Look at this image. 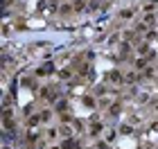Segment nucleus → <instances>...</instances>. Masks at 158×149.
I'll return each mask as SVG.
<instances>
[{
	"label": "nucleus",
	"mask_w": 158,
	"mask_h": 149,
	"mask_svg": "<svg viewBox=\"0 0 158 149\" xmlns=\"http://www.w3.org/2000/svg\"><path fill=\"white\" fill-rule=\"evenodd\" d=\"M70 11H73V5H68V2H63V5L59 7V16H68Z\"/></svg>",
	"instance_id": "5"
},
{
	"label": "nucleus",
	"mask_w": 158,
	"mask_h": 149,
	"mask_svg": "<svg viewBox=\"0 0 158 149\" xmlns=\"http://www.w3.org/2000/svg\"><path fill=\"white\" fill-rule=\"evenodd\" d=\"M129 52H131V45H129V43H122V48H120V56L124 59V56H129Z\"/></svg>",
	"instance_id": "9"
},
{
	"label": "nucleus",
	"mask_w": 158,
	"mask_h": 149,
	"mask_svg": "<svg viewBox=\"0 0 158 149\" xmlns=\"http://www.w3.org/2000/svg\"><path fill=\"white\" fill-rule=\"evenodd\" d=\"M84 106H86V109H95V97H88V95H86V97H84Z\"/></svg>",
	"instance_id": "10"
},
{
	"label": "nucleus",
	"mask_w": 158,
	"mask_h": 149,
	"mask_svg": "<svg viewBox=\"0 0 158 149\" xmlns=\"http://www.w3.org/2000/svg\"><path fill=\"white\" fill-rule=\"evenodd\" d=\"M156 70H158V66H156Z\"/></svg>",
	"instance_id": "23"
},
{
	"label": "nucleus",
	"mask_w": 158,
	"mask_h": 149,
	"mask_svg": "<svg viewBox=\"0 0 158 149\" xmlns=\"http://www.w3.org/2000/svg\"><path fill=\"white\" fill-rule=\"evenodd\" d=\"M120 18H124V20L133 18V9H122V11H120Z\"/></svg>",
	"instance_id": "11"
},
{
	"label": "nucleus",
	"mask_w": 158,
	"mask_h": 149,
	"mask_svg": "<svg viewBox=\"0 0 158 149\" xmlns=\"http://www.w3.org/2000/svg\"><path fill=\"white\" fill-rule=\"evenodd\" d=\"M99 131H102V124H99V122H97V124H95V126H93V129H90V133H93V136H97V133H99Z\"/></svg>",
	"instance_id": "15"
},
{
	"label": "nucleus",
	"mask_w": 158,
	"mask_h": 149,
	"mask_svg": "<svg viewBox=\"0 0 158 149\" xmlns=\"http://www.w3.org/2000/svg\"><path fill=\"white\" fill-rule=\"evenodd\" d=\"M135 79H138V72H133V70L131 72H124V81L127 84H135Z\"/></svg>",
	"instance_id": "7"
},
{
	"label": "nucleus",
	"mask_w": 158,
	"mask_h": 149,
	"mask_svg": "<svg viewBox=\"0 0 158 149\" xmlns=\"http://www.w3.org/2000/svg\"><path fill=\"white\" fill-rule=\"evenodd\" d=\"M50 118H52V111H43V113H41V120H43V122H48Z\"/></svg>",
	"instance_id": "14"
},
{
	"label": "nucleus",
	"mask_w": 158,
	"mask_h": 149,
	"mask_svg": "<svg viewBox=\"0 0 158 149\" xmlns=\"http://www.w3.org/2000/svg\"><path fill=\"white\" fill-rule=\"evenodd\" d=\"M97 149H109V143H104V140H99V143L95 145Z\"/></svg>",
	"instance_id": "17"
},
{
	"label": "nucleus",
	"mask_w": 158,
	"mask_h": 149,
	"mask_svg": "<svg viewBox=\"0 0 158 149\" xmlns=\"http://www.w3.org/2000/svg\"><path fill=\"white\" fill-rule=\"evenodd\" d=\"M61 149H79V145H77V140L70 136V138H63L61 140Z\"/></svg>",
	"instance_id": "3"
},
{
	"label": "nucleus",
	"mask_w": 158,
	"mask_h": 149,
	"mask_svg": "<svg viewBox=\"0 0 158 149\" xmlns=\"http://www.w3.org/2000/svg\"><path fill=\"white\" fill-rule=\"evenodd\" d=\"M52 72H56V66H54V61H48V63H43V66L36 70V75H39V77H43V75H52Z\"/></svg>",
	"instance_id": "1"
},
{
	"label": "nucleus",
	"mask_w": 158,
	"mask_h": 149,
	"mask_svg": "<svg viewBox=\"0 0 158 149\" xmlns=\"http://www.w3.org/2000/svg\"><path fill=\"white\" fill-rule=\"evenodd\" d=\"M2 149H9V147H2Z\"/></svg>",
	"instance_id": "21"
},
{
	"label": "nucleus",
	"mask_w": 158,
	"mask_h": 149,
	"mask_svg": "<svg viewBox=\"0 0 158 149\" xmlns=\"http://www.w3.org/2000/svg\"><path fill=\"white\" fill-rule=\"evenodd\" d=\"M104 90H106V86H97V90H95V95H102Z\"/></svg>",
	"instance_id": "18"
},
{
	"label": "nucleus",
	"mask_w": 158,
	"mask_h": 149,
	"mask_svg": "<svg viewBox=\"0 0 158 149\" xmlns=\"http://www.w3.org/2000/svg\"><path fill=\"white\" fill-rule=\"evenodd\" d=\"M39 122H43V120H41V115H32L30 120H27V124H30V126H36Z\"/></svg>",
	"instance_id": "13"
},
{
	"label": "nucleus",
	"mask_w": 158,
	"mask_h": 149,
	"mask_svg": "<svg viewBox=\"0 0 158 149\" xmlns=\"http://www.w3.org/2000/svg\"><path fill=\"white\" fill-rule=\"evenodd\" d=\"M66 109H68V102H66V99H59V102L54 104V111H59V113H66Z\"/></svg>",
	"instance_id": "6"
},
{
	"label": "nucleus",
	"mask_w": 158,
	"mask_h": 149,
	"mask_svg": "<svg viewBox=\"0 0 158 149\" xmlns=\"http://www.w3.org/2000/svg\"><path fill=\"white\" fill-rule=\"evenodd\" d=\"M109 81L111 84H124V75H122L120 70H111L109 72Z\"/></svg>",
	"instance_id": "2"
},
{
	"label": "nucleus",
	"mask_w": 158,
	"mask_h": 149,
	"mask_svg": "<svg viewBox=\"0 0 158 149\" xmlns=\"http://www.w3.org/2000/svg\"><path fill=\"white\" fill-rule=\"evenodd\" d=\"M61 133H63V136H66V138H70V136H73V131H70L68 126H61Z\"/></svg>",
	"instance_id": "16"
},
{
	"label": "nucleus",
	"mask_w": 158,
	"mask_h": 149,
	"mask_svg": "<svg viewBox=\"0 0 158 149\" xmlns=\"http://www.w3.org/2000/svg\"><path fill=\"white\" fill-rule=\"evenodd\" d=\"M73 2H77V0H73Z\"/></svg>",
	"instance_id": "22"
},
{
	"label": "nucleus",
	"mask_w": 158,
	"mask_h": 149,
	"mask_svg": "<svg viewBox=\"0 0 158 149\" xmlns=\"http://www.w3.org/2000/svg\"><path fill=\"white\" fill-rule=\"evenodd\" d=\"M142 23H147L149 27L156 25V14H145V18H142Z\"/></svg>",
	"instance_id": "8"
},
{
	"label": "nucleus",
	"mask_w": 158,
	"mask_h": 149,
	"mask_svg": "<svg viewBox=\"0 0 158 149\" xmlns=\"http://www.w3.org/2000/svg\"><path fill=\"white\" fill-rule=\"evenodd\" d=\"M147 68V56H138V59H135V70H145Z\"/></svg>",
	"instance_id": "4"
},
{
	"label": "nucleus",
	"mask_w": 158,
	"mask_h": 149,
	"mask_svg": "<svg viewBox=\"0 0 158 149\" xmlns=\"http://www.w3.org/2000/svg\"><path fill=\"white\" fill-rule=\"evenodd\" d=\"M50 149H61V145H59V147H50Z\"/></svg>",
	"instance_id": "20"
},
{
	"label": "nucleus",
	"mask_w": 158,
	"mask_h": 149,
	"mask_svg": "<svg viewBox=\"0 0 158 149\" xmlns=\"http://www.w3.org/2000/svg\"><path fill=\"white\" fill-rule=\"evenodd\" d=\"M152 2H154V5H156V7H158V0H152Z\"/></svg>",
	"instance_id": "19"
},
{
	"label": "nucleus",
	"mask_w": 158,
	"mask_h": 149,
	"mask_svg": "<svg viewBox=\"0 0 158 149\" xmlns=\"http://www.w3.org/2000/svg\"><path fill=\"white\" fill-rule=\"evenodd\" d=\"M59 77H61V79H70V77H73V70H70V68H63L61 72H59Z\"/></svg>",
	"instance_id": "12"
}]
</instances>
